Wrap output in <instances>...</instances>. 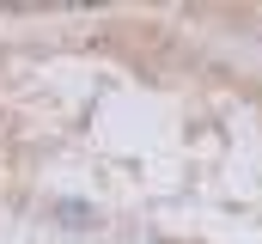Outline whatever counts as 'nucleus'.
<instances>
[{"mask_svg": "<svg viewBox=\"0 0 262 244\" xmlns=\"http://www.w3.org/2000/svg\"><path fill=\"white\" fill-rule=\"evenodd\" d=\"M61 214H67V226H92V208H79V201H61Z\"/></svg>", "mask_w": 262, "mask_h": 244, "instance_id": "1", "label": "nucleus"}]
</instances>
